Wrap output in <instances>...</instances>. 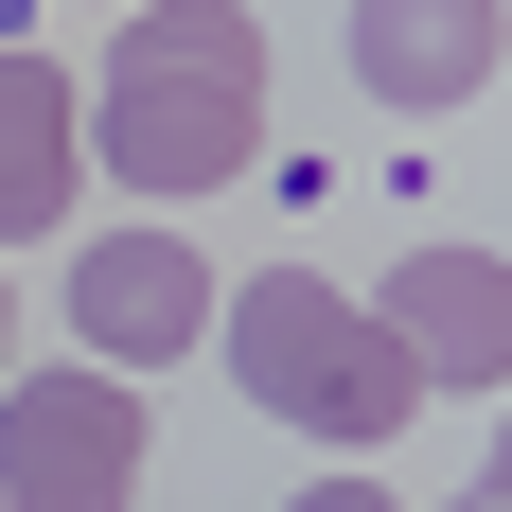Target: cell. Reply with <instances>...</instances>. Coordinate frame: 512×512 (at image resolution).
Wrapping results in <instances>:
<instances>
[{"instance_id": "cell-1", "label": "cell", "mask_w": 512, "mask_h": 512, "mask_svg": "<svg viewBox=\"0 0 512 512\" xmlns=\"http://www.w3.org/2000/svg\"><path fill=\"white\" fill-rule=\"evenodd\" d=\"M71 124L106 142V177L142 212L230 195L265 159V36H248V0H124V36H106V71H89Z\"/></svg>"}, {"instance_id": "cell-2", "label": "cell", "mask_w": 512, "mask_h": 512, "mask_svg": "<svg viewBox=\"0 0 512 512\" xmlns=\"http://www.w3.org/2000/svg\"><path fill=\"white\" fill-rule=\"evenodd\" d=\"M212 336H230V389H248L265 424H301V442H407V407H424V371L389 354V318L336 301L318 265L230 283V301H212Z\"/></svg>"}, {"instance_id": "cell-3", "label": "cell", "mask_w": 512, "mask_h": 512, "mask_svg": "<svg viewBox=\"0 0 512 512\" xmlns=\"http://www.w3.org/2000/svg\"><path fill=\"white\" fill-rule=\"evenodd\" d=\"M142 495V389L124 371H0V512H124Z\"/></svg>"}, {"instance_id": "cell-4", "label": "cell", "mask_w": 512, "mask_h": 512, "mask_svg": "<svg viewBox=\"0 0 512 512\" xmlns=\"http://www.w3.org/2000/svg\"><path fill=\"white\" fill-rule=\"evenodd\" d=\"M371 318H389V354H407V371L495 389V371H512V248H495V230H424V248L389 265V301H371Z\"/></svg>"}, {"instance_id": "cell-5", "label": "cell", "mask_w": 512, "mask_h": 512, "mask_svg": "<svg viewBox=\"0 0 512 512\" xmlns=\"http://www.w3.org/2000/svg\"><path fill=\"white\" fill-rule=\"evenodd\" d=\"M71 336H89L106 371L195 354V336H212V265H195V230H89V248H71Z\"/></svg>"}, {"instance_id": "cell-6", "label": "cell", "mask_w": 512, "mask_h": 512, "mask_svg": "<svg viewBox=\"0 0 512 512\" xmlns=\"http://www.w3.org/2000/svg\"><path fill=\"white\" fill-rule=\"evenodd\" d=\"M512 71V18L495 0H354V89H389L424 124V106H477Z\"/></svg>"}, {"instance_id": "cell-7", "label": "cell", "mask_w": 512, "mask_h": 512, "mask_svg": "<svg viewBox=\"0 0 512 512\" xmlns=\"http://www.w3.org/2000/svg\"><path fill=\"white\" fill-rule=\"evenodd\" d=\"M71 177H89V124H71V71L0 53V230H71Z\"/></svg>"}, {"instance_id": "cell-8", "label": "cell", "mask_w": 512, "mask_h": 512, "mask_svg": "<svg viewBox=\"0 0 512 512\" xmlns=\"http://www.w3.org/2000/svg\"><path fill=\"white\" fill-rule=\"evenodd\" d=\"M301 512H407V495H371V477H318V495Z\"/></svg>"}, {"instance_id": "cell-9", "label": "cell", "mask_w": 512, "mask_h": 512, "mask_svg": "<svg viewBox=\"0 0 512 512\" xmlns=\"http://www.w3.org/2000/svg\"><path fill=\"white\" fill-rule=\"evenodd\" d=\"M0 354H18V301H0Z\"/></svg>"}]
</instances>
